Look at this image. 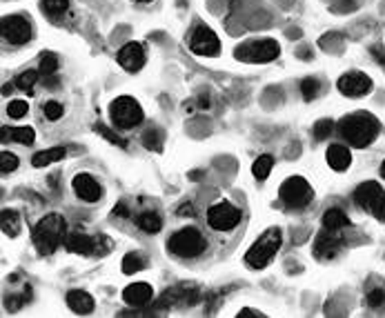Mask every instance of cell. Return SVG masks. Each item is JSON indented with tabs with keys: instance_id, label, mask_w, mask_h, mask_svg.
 I'll return each mask as SVG.
<instances>
[{
	"instance_id": "f1b7e54d",
	"label": "cell",
	"mask_w": 385,
	"mask_h": 318,
	"mask_svg": "<svg viewBox=\"0 0 385 318\" xmlns=\"http://www.w3.org/2000/svg\"><path fill=\"white\" fill-rule=\"evenodd\" d=\"M163 143H165V136H163V131L158 127H152V129H147L143 133V145L147 149H154V152H161L163 149Z\"/></svg>"
},
{
	"instance_id": "52a82bcc",
	"label": "cell",
	"mask_w": 385,
	"mask_h": 318,
	"mask_svg": "<svg viewBox=\"0 0 385 318\" xmlns=\"http://www.w3.org/2000/svg\"><path fill=\"white\" fill-rule=\"evenodd\" d=\"M109 119L116 129H131L143 123L145 114L139 100H134L129 96H121L109 105Z\"/></svg>"
},
{
	"instance_id": "d6a6232c",
	"label": "cell",
	"mask_w": 385,
	"mask_h": 318,
	"mask_svg": "<svg viewBox=\"0 0 385 318\" xmlns=\"http://www.w3.org/2000/svg\"><path fill=\"white\" fill-rule=\"evenodd\" d=\"M94 129H96V133H100V136H103V138H107V141H109L112 145H119V147H127V141H125V138H121L119 133H116V131H112L109 127H105V125H100V123H98V125H96Z\"/></svg>"
},
{
	"instance_id": "3957f363",
	"label": "cell",
	"mask_w": 385,
	"mask_h": 318,
	"mask_svg": "<svg viewBox=\"0 0 385 318\" xmlns=\"http://www.w3.org/2000/svg\"><path fill=\"white\" fill-rule=\"evenodd\" d=\"M281 243H283V234L278 227H270L267 231H263L259 241L247 249L245 254V263L249 267H254V270H263L272 263V258L276 256V252L281 249Z\"/></svg>"
},
{
	"instance_id": "30bf717a",
	"label": "cell",
	"mask_w": 385,
	"mask_h": 318,
	"mask_svg": "<svg viewBox=\"0 0 385 318\" xmlns=\"http://www.w3.org/2000/svg\"><path fill=\"white\" fill-rule=\"evenodd\" d=\"M190 49L198 56L212 58L221 54V40L214 33V29H210L207 25H198L190 36Z\"/></svg>"
},
{
	"instance_id": "d590c367",
	"label": "cell",
	"mask_w": 385,
	"mask_h": 318,
	"mask_svg": "<svg viewBox=\"0 0 385 318\" xmlns=\"http://www.w3.org/2000/svg\"><path fill=\"white\" fill-rule=\"evenodd\" d=\"M16 167H18V156L11 152H3V156H0V172L7 176L9 172H16Z\"/></svg>"
},
{
	"instance_id": "83f0119b",
	"label": "cell",
	"mask_w": 385,
	"mask_h": 318,
	"mask_svg": "<svg viewBox=\"0 0 385 318\" xmlns=\"http://www.w3.org/2000/svg\"><path fill=\"white\" fill-rule=\"evenodd\" d=\"M272 167H274V158H272L270 154H263V156H259V158L254 160V165H252V174H254L259 180H265L267 176H270Z\"/></svg>"
},
{
	"instance_id": "ee69618b",
	"label": "cell",
	"mask_w": 385,
	"mask_h": 318,
	"mask_svg": "<svg viewBox=\"0 0 385 318\" xmlns=\"http://www.w3.org/2000/svg\"><path fill=\"white\" fill-rule=\"evenodd\" d=\"M381 176H383V180H385V160H383V165H381Z\"/></svg>"
},
{
	"instance_id": "f35d334b",
	"label": "cell",
	"mask_w": 385,
	"mask_h": 318,
	"mask_svg": "<svg viewBox=\"0 0 385 318\" xmlns=\"http://www.w3.org/2000/svg\"><path fill=\"white\" fill-rule=\"evenodd\" d=\"M112 214H114V216H119V219H129V216H131L125 203H119V205H116V207L112 209Z\"/></svg>"
},
{
	"instance_id": "2e32d148",
	"label": "cell",
	"mask_w": 385,
	"mask_h": 318,
	"mask_svg": "<svg viewBox=\"0 0 385 318\" xmlns=\"http://www.w3.org/2000/svg\"><path fill=\"white\" fill-rule=\"evenodd\" d=\"M381 196H383V190H381L379 182L365 180L363 185H359L354 190V203H357V207L365 209V212H374L376 205H379V200H381Z\"/></svg>"
},
{
	"instance_id": "5b68a950",
	"label": "cell",
	"mask_w": 385,
	"mask_h": 318,
	"mask_svg": "<svg viewBox=\"0 0 385 318\" xmlns=\"http://www.w3.org/2000/svg\"><path fill=\"white\" fill-rule=\"evenodd\" d=\"M67 252L72 254H82V256H103L112 249V241L103 234H85V231H70L65 236V243Z\"/></svg>"
},
{
	"instance_id": "484cf974",
	"label": "cell",
	"mask_w": 385,
	"mask_h": 318,
	"mask_svg": "<svg viewBox=\"0 0 385 318\" xmlns=\"http://www.w3.org/2000/svg\"><path fill=\"white\" fill-rule=\"evenodd\" d=\"M40 9L49 18H60L70 9V0H40Z\"/></svg>"
},
{
	"instance_id": "74e56055",
	"label": "cell",
	"mask_w": 385,
	"mask_h": 318,
	"mask_svg": "<svg viewBox=\"0 0 385 318\" xmlns=\"http://www.w3.org/2000/svg\"><path fill=\"white\" fill-rule=\"evenodd\" d=\"M176 216H178V219H194V216H196L194 203H180L178 209H176Z\"/></svg>"
},
{
	"instance_id": "ba28073f",
	"label": "cell",
	"mask_w": 385,
	"mask_h": 318,
	"mask_svg": "<svg viewBox=\"0 0 385 318\" xmlns=\"http://www.w3.org/2000/svg\"><path fill=\"white\" fill-rule=\"evenodd\" d=\"M278 198H281V203L286 207H290V209H305L312 203L314 192H312L310 182L305 178L292 176L281 185Z\"/></svg>"
},
{
	"instance_id": "d4e9b609",
	"label": "cell",
	"mask_w": 385,
	"mask_h": 318,
	"mask_svg": "<svg viewBox=\"0 0 385 318\" xmlns=\"http://www.w3.org/2000/svg\"><path fill=\"white\" fill-rule=\"evenodd\" d=\"M58 56L52 54V52H43L40 54V65H38V72L43 78H49V76H58Z\"/></svg>"
},
{
	"instance_id": "4316f807",
	"label": "cell",
	"mask_w": 385,
	"mask_h": 318,
	"mask_svg": "<svg viewBox=\"0 0 385 318\" xmlns=\"http://www.w3.org/2000/svg\"><path fill=\"white\" fill-rule=\"evenodd\" d=\"M38 76H40V72H36V70H27V72L18 74V78H16L13 85L18 87L21 92H25V94H33V87H36Z\"/></svg>"
},
{
	"instance_id": "8fae6325",
	"label": "cell",
	"mask_w": 385,
	"mask_h": 318,
	"mask_svg": "<svg viewBox=\"0 0 385 318\" xmlns=\"http://www.w3.org/2000/svg\"><path fill=\"white\" fill-rule=\"evenodd\" d=\"M241 223V209L232 203H216L207 209V225L216 231H229Z\"/></svg>"
},
{
	"instance_id": "9c48e42d",
	"label": "cell",
	"mask_w": 385,
	"mask_h": 318,
	"mask_svg": "<svg viewBox=\"0 0 385 318\" xmlns=\"http://www.w3.org/2000/svg\"><path fill=\"white\" fill-rule=\"evenodd\" d=\"M0 36H3L5 43L13 45V47L27 45L33 36L29 18H25V16H21V13L5 16V18L0 21Z\"/></svg>"
},
{
	"instance_id": "8d00e7d4",
	"label": "cell",
	"mask_w": 385,
	"mask_h": 318,
	"mask_svg": "<svg viewBox=\"0 0 385 318\" xmlns=\"http://www.w3.org/2000/svg\"><path fill=\"white\" fill-rule=\"evenodd\" d=\"M45 119L47 121H58L63 119V105L56 103V100H49V103H45Z\"/></svg>"
},
{
	"instance_id": "836d02e7",
	"label": "cell",
	"mask_w": 385,
	"mask_h": 318,
	"mask_svg": "<svg viewBox=\"0 0 385 318\" xmlns=\"http://www.w3.org/2000/svg\"><path fill=\"white\" fill-rule=\"evenodd\" d=\"M332 129H334V123H332L330 119H321L319 123H316V125L312 127L314 138H316V141H325V138H330Z\"/></svg>"
},
{
	"instance_id": "4dcf8cb0",
	"label": "cell",
	"mask_w": 385,
	"mask_h": 318,
	"mask_svg": "<svg viewBox=\"0 0 385 318\" xmlns=\"http://www.w3.org/2000/svg\"><path fill=\"white\" fill-rule=\"evenodd\" d=\"M300 94H303V98L308 100V103H310V100H314L316 96H319L321 94V80L319 78H303V80H300Z\"/></svg>"
},
{
	"instance_id": "1f68e13d",
	"label": "cell",
	"mask_w": 385,
	"mask_h": 318,
	"mask_svg": "<svg viewBox=\"0 0 385 318\" xmlns=\"http://www.w3.org/2000/svg\"><path fill=\"white\" fill-rule=\"evenodd\" d=\"M365 303H367V307H372V309L385 307V285L372 287L370 292H367L365 294Z\"/></svg>"
},
{
	"instance_id": "7bdbcfd3",
	"label": "cell",
	"mask_w": 385,
	"mask_h": 318,
	"mask_svg": "<svg viewBox=\"0 0 385 318\" xmlns=\"http://www.w3.org/2000/svg\"><path fill=\"white\" fill-rule=\"evenodd\" d=\"M3 94H5V96L13 94V85H3Z\"/></svg>"
},
{
	"instance_id": "6da1fadb",
	"label": "cell",
	"mask_w": 385,
	"mask_h": 318,
	"mask_svg": "<svg viewBox=\"0 0 385 318\" xmlns=\"http://www.w3.org/2000/svg\"><path fill=\"white\" fill-rule=\"evenodd\" d=\"M379 121L374 119L372 114H352V116H345V119L339 123V133L352 145V147H367L372 145L379 136Z\"/></svg>"
},
{
	"instance_id": "7402d4cb",
	"label": "cell",
	"mask_w": 385,
	"mask_h": 318,
	"mask_svg": "<svg viewBox=\"0 0 385 318\" xmlns=\"http://www.w3.org/2000/svg\"><path fill=\"white\" fill-rule=\"evenodd\" d=\"M65 156H67V149H65V147H52V149H43V152L33 154V158H31V165H33V167H47V165H52V163H60Z\"/></svg>"
},
{
	"instance_id": "5bb4252c",
	"label": "cell",
	"mask_w": 385,
	"mask_h": 318,
	"mask_svg": "<svg viewBox=\"0 0 385 318\" xmlns=\"http://www.w3.org/2000/svg\"><path fill=\"white\" fill-rule=\"evenodd\" d=\"M72 187L74 194L80 200H85V203H98L103 198V187H100V182L92 174H76L72 180Z\"/></svg>"
},
{
	"instance_id": "f6af8a7d",
	"label": "cell",
	"mask_w": 385,
	"mask_h": 318,
	"mask_svg": "<svg viewBox=\"0 0 385 318\" xmlns=\"http://www.w3.org/2000/svg\"><path fill=\"white\" fill-rule=\"evenodd\" d=\"M134 3H141V5H147V3H152V0H134Z\"/></svg>"
},
{
	"instance_id": "ac0fdd59",
	"label": "cell",
	"mask_w": 385,
	"mask_h": 318,
	"mask_svg": "<svg viewBox=\"0 0 385 318\" xmlns=\"http://www.w3.org/2000/svg\"><path fill=\"white\" fill-rule=\"evenodd\" d=\"M325 158L334 172H345L349 163H352V154H349V149L345 145H330Z\"/></svg>"
},
{
	"instance_id": "60d3db41",
	"label": "cell",
	"mask_w": 385,
	"mask_h": 318,
	"mask_svg": "<svg viewBox=\"0 0 385 318\" xmlns=\"http://www.w3.org/2000/svg\"><path fill=\"white\" fill-rule=\"evenodd\" d=\"M372 54H374V58H376V62H381V65H385V54L381 52L379 47H372Z\"/></svg>"
},
{
	"instance_id": "7c38bea8",
	"label": "cell",
	"mask_w": 385,
	"mask_h": 318,
	"mask_svg": "<svg viewBox=\"0 0 385 318\" xmlns=\"http://www.w3.org/2000/svg\"><path fill=\"white\" fill-rule=\"evenodd\" d=\"M345 247V236L343 231H332L323 229L319 236L314 238V254L321 261H332L341 254V249Z\"/></svg>"
},
{
	"instance_id": "4fadbf2b",
	"label": "cell",
	"mask_w": 385,
	"mask_h": 318,
	"mask_svg": "<svg viewBox=\"0 0 385 318\" xmlns=\"http://www.w3.org/2000/svg\"><path fill=\"white\" fill-rule=\"evenodd\" d=\"M339 92L343 96H349V98H361V96H367L372 89V80L370 76H365L361 72H347L339 78Z\"/></svg>"
},
{
	"instance_id": "7a4b0ae2",
	"label": "cell",
	"mask_w": 385,
	"mask_h": 318,
	"mask_svg": "<svg viewBox=\"0 0 385 318\" xmlns=\"http://www.w3.org/2000/svg\"><path fill=\"white\" fill-rule=\"evenodd\" d=\"M65 236H67V223L60 214H47L45 219L38 221V225L33 227L31 234L33 245H36V249L43 256L54 254L65 243Z\"/></svg>"
},
{
	"instance_id": "cb8c5ba5",
	"label": "cell",
	"mask_w": 385,
	"mask_h": 318,
	"mask_svg": "<svg viewBox=\"0 0 385 318\" xmlns=\"http://www.w3.org/2000/svg\"><path fill=\"white\" fill-rule=\"evenodd\" d=\"M136 223H139V227H141L143 231H147V234H156V231H161V227H163V221H161V216H158L156 212H141V214L136 216Z\"/></svg>"
},
{
	"instance_id": "603a6c76",
	"label": "cell",
	"mask_w": 385,
	"mask_h": 318,
	"mask_svg": "<svg viewBox=\"0 0 385 318\" xmlns=\"http://www.w3.org/2000/svg\"><path fill=\"white\" fill-rule=\"evenodd\" d=\"M0 227H3L5 236H18L21 234V214L16 209H3L0 214Z\"/></svg>"
},
{
	"instance_id": "d6986e66",
	"label": "cell",
	"mask_w": 385,
	"mask_h": 318,
	"mask_svg": "<svg viewBox=\"0 0 385 318\" xmlns=\"http://www.w3.org/2000/svg\"><path fill=\"white\" fill-rule=\"evenodd\" d=\"M67 305L74 314H92L94 312V298L87 292H80V290H72L67 294Z\"/></svg>"
},
{
	"instance_id": "e575fe53",
	"label": "cell",
	"mask_w": 385,
	"mask_h": 318,
	"mask_svg": "<svg viewBox=\"0 0 385 318\" xmlns=\"http://www.w3.org/2000/svg\"><path fill=\"white\" fill-rule=\"evenodd\" d=\"M29 111V105H27V100H11V103L7 105V114H9V119H23V116H27Z\"/></svg>"
},
{
	"instance_id": "ffe728a7",
	"label": "cell",
	"mask_w": 385,
	"mask_h": 318,
	"mask_svg": "<svg viewBox=\"0 0 385 318\" xmlns=\"http://www.w3.org/2000/svg\"><path fill=\"white\" fill-rule=\"evenodd\" d=\"M345 227H349V219H347V214L341 207H330L323 214V229L343 231Z\"/></svg>"
},
{
	"instance_id": "44dd1931",
	"label": "cell",
	"mask_w": 385,
	"mask_h": 318,
	"mask_svg": "<svg viewBox=\"0 0 385 318\" xmlns=\"http://www.w3.org/2000/svg\"><path fill=\"white\" fill-rule=\"evenodd\" d=\"M0 133H3V143L13 141V143H21V145H31L33 138H36V133H33L31 127H11V129L3 127Z\"/></svg>"
},
{
	"instance_id": "277c9868",
	"label": "cell",
	"mask_w": 385,
	"mask_h": 318,
	"mask_svg": "<svg viewBox=\"0 0 385 318\" xmlns=\"http://www.w3.org/2000/svg\"><path fill=\"white\" fill-rule=\"evenodd\" d=\"M167 249L178 258H196L207 249V241L196 227H185L167 241Z\"/></svg>"
},
{
	"instance_id": "9a60e30c",
	"label": "cell",
	"mask_w": 385,
	"mask_h": 318,
	"mask_svg": "<svg viewBox=\"0 0 385 318\" xmlns=\"http://www.w3.org/2000/svg\"><path fill=\"white\" fill-rule=\"evenodd\" d=\"M119 65L123 67V70L127 72H139L145 67V49L141 43H127L119 49Z\"/></svg>"
},
{
	"instance_id": "ab89813d",
	"label": "cell",
	"mask_w": 385,
	"mask_h": 318,
	"mask_svg": "<svg viewBox=\"0 0 385 318\" xmlns=\"http://www.w3.org/2000/svg\"><path fill=\"white\" fill-rule=\"evenodd\" d=\"M374 214H376L379 219H381V221L385 223V192H383V196H381V200H379V205H376Z\"/></svg>"
},
{
	"instance_id": "b9f144b4",
	"label": "cell",
	"mask_w": 385,
	"mask_h": 318,
	"mask_svg": "<svg viewBox=\"0 0 385 318\" xmlns=\"http://www.w3.org/2000/svg\"><path fill=\"white\" fill-rule=\"evenodd\" d=\"M241 316H263V314L256 312V309H241V312H239V318H241Z\"/></svg>"
},
{
	"instance_id": "8992f818",
	"label": "cell",
	"mask_w": 385,
	"mask_h": 318,
	"mask_svg": "<svg viewBox=\"0 0 385 318\" xmlns=\"http://www.w3.org/2000/svg\"><path fill=\"white\" fill-rule=\"evenodd\" d=\"M281 54V47L274 38H254V40H247L243 45L237 47V56L243 62H252V65H265V62H272L276 60Z\"/></svg>"
},
{
	"instance_id": "e0dca14e",
	"label": "cell",
	"mask_w": 385,
	"mask_h": 318,
	"mask_svg": "<svg viewBox=\"0 0 385 318\" xmlns=\"http://www.w3.org/2000/svg\"><path fill=\"white\" fill-rule=\"evenodd\" d=\"M154 298V287L149 283H131L123 290V300L131 307H145Z\"/></svg>"
},
{
	"instance_id": "f546056e",
	"label": "cell",
	"mask_w": 385,
	"mask_h": 318,
	"mask_svg": "<svg viewBox=\"0 0 385 318\" xmlns=\"http://www.w3.org/2000/svg\"><path fill=\"white\" fill-rule=\"evenodd\" d=\"M123 272L125 274H136V272H143L145 270V258L139 254V252H131L123 258Z\"/></svg>"
}]
</instances>
